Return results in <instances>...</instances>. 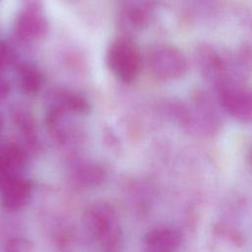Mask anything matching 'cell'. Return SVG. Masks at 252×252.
I'll list each match as a JSON object with an SVG mask.
<instances>
[{
    "label": "cell",
    "instance_id": "6da1fadb",
    "mask_svg": "<svg viewBox=\"0 0 252 252\" xmlns=\"http://www.w3.org/2000/svg\"><path fill=\"white\" fill-rule=\"evenodd\" d=\"M87 234L104 251H118L122 246V230L113 208L106 203L90 206L83 217Z\"/></svg>",
    "mask_w": 252,
    "mask_h": 252
},
{
    "label": "cell",
    "instance_id": "7a4b0ae2",
    "mask_svg": "<svg viewBox=\"0 0 252 252\" xmlns=\"http://www.w3.org/2000/svg\"><path fill=\"white\" fill-rule=\"evenodd\" d=\"M106 64L122 82L132 83L139 76L143 57L138 45L128 37L114 39L106 50Z\"/></svg>",
    "mask_w": 252,
    "mask_h": 252
},
{
    "label": "cell",
    "instance_id": "3957f363",
    "mask_svg": "<svg viewBox=\"0 0 252 252\" xmlns=\"http://www.w3.org/2000/svg\"><path fill=\"white\" fill-rule=\"evenodd\" d=\"M147 63L151 72L161 80H177L188 71L183 53L169 44H156L147 54Z\"/></svg>",
    "mask_w": 252,
    "mask_h": 252
},
{
    "label": "cell",
    "instance_id": "277c9868",
    "mask_svg": "<svg viewBox=\"0 0 252 252\" xmlns=\"http://www.w3.org/2000/svg\"><path fill=\"white\" fill-rule=\"evenodd\" d=\"M219 101L221 107L234 119L252 122V90L231 81L218 88Z\"/></svg>",
    "mask_w": 252,
    "mask_h": 252
},
{
    "label": "cell",
    "instance_id": "5b68a950",
    "mask_svg": "<svg viewBox=\"0 0 252 252\" xmlns=\"http://www.w3.org/2000/svg\"><path fill=\"white\" fill-rule=\"evenodd\" d=\"M49 31V24L39 1H30L18 14L15 22L17 35L27 41L44 38Z\"/></svg>",
    "mask_w": 252,
    "mask_h": 252
},
{
    "label": "cell",
    "instance_id": "8992f818",
    "mask_svg": "<svg viewBox=\"0 0 252 252\" xmlns=\"http://www.w3.org/2000/svg\"><path fill=\"white\" fill-rule=\"evenodd\" d=\"M90 110L89 101L80 94L72 91L57 90L49 95L45 123H53L66 113L84 114Z\"/></svg>",
    "mask_w": 252,
    "mask_h": 252
},
{
    "label": "cell",
    "instance_id": "52a82bcc",
    "mask_svg": "<svg viewBox=\"0 0 252 252\" xmlns=\"http://www.w3.org/2000/svg\"><path fill=\"white\" fill-rule=\"evenodd\" d=\"M32 191V182L21 176H18L7 182L0 188V206L8 212L19 211L30 201Z\"/></svg>",
    "mask_w": 252,
    "mask_h": 252
},
{
    "label": "cell",
    "instance_id": "ba28073f",
    "mask_svg": "<svg viewBox=\"0 0 252 252\" xmlns=\"http://www.w3.org/2000/svg\"><path fill=\"white\" fill-rule=\"evenodd\" d=\"M27 162L26 152L16 144H7L0 149V188L12 179L21 176Z\"/></svg>",
    "mask_w": 252,
    "mask_h": 252
},
{
    "label": "cell",
    "instance_id": "9c48e42d",
    "mask_svg": "<svg viewBox=\"0 0 252 252\" xmlns=\"http://www.w3.org/2000/svg\"><path fill=\"white\" fill-rule=\"evenodd\" d=\"M144 246L149 251L169 252L179 248L182 243L180 230L169 226H158L149 230L143 238Z\"/></svg>",
    "mask_w": 252,
    "mask_h": 252
},
{
    "label": "cell",
    "instance_id": "30bf717a",
    "mask_svg": "<svg viewBox=\"0 0 252 252\" xmlns=\"http://www.w3.org/2000/svg\"><path fill=\"white\" fill-rule=\"evenodd\" d=\"M17 80L19 88L28 94L37 93L43 84L41 72L35 66L26 63L17 66Z\"/></svg>",
    "mask_w": 252,
    "mask_h": 252
},
{
    "label": "cell",
    "instance_id": "8fae6325",
    "mask_svg": "<svg viewBox=\"0 0 252 252\" xmlns=\"http://www.w3.org/2000/svg\"><path fill=\"white\" fill-rule=\"evenodd\" d=\"M79 183L85 186H95L100 184L104 179V171L97 164H82L75 173Z\"/></svg>",
    "mask_w": 252,
    "mask_h": 252
},
{
    "label": "cell",
    "instance_id": "7c38bea8",
    "mask_svg": "<svg viewBox=\"0 0 252 252\" xmlns=\"http://www.w3.org/2000/svg\"><path fill=\"white\" fill-rule=\"evenodd\" d=\"M13 117L27 140L30 143H34V124L31 113L23 107H18L13 111Z\"/></svg>",
    "mask_w": 252,
    "mask_h": 252
},
{
    "label": "cell",
    "instance_id": "4fadbf2b",
    "mask_svg": "<svg viewBox=\"0 0 252 252\" xmlns=\"http://www.w3.org/2000/svg\"><path fill=\"white\" fill-rule=\"evenodd\" d=\"M32 249V243L26 238H12L5 246V250L15 252H28Z\"/></svg>",
    "mask_w": 252,
    "mask_h": 252
},
{
    "label": "cell",
    "instance_id": "5bb4252c",
    "mask_svg": "<svg viewBox=\"0 0 252 252\" xmlns=\"http://www.w3.org/2000/svg\"><path fill=\"white\" fill-rule=\"evenodd\" d=\"M14 60V54L10 46L4 42L0 41V68L3 70L8 65H10Z\"/></svg>",
    "mask_w": 252,
    "mask_h": 252
},
{
    "label": "cell",
    "instance_id": "9a60e30c",
    "mask_svg": "<svg viewBox=\"0 0 252 252\" xmlns=\"http://www.w3.org/2000/svg\"><path fill=\"white\" fill-rule=\"evenodd\" d=\"M10 91H11L10 84L6 80H4L2 77H0V100L7 97L8 94H10Z\"/></svg>",
    "mask_w": 252,
    "mask_h": 252
},
{
    "label": "cell",
    "instance_id": "2e32d148",
    "mask_svg": "<svg viewBox=\"0 0 252 252\" xmlns=\"http://www.w3.org/2000/svg\"><path fill=\"white\" fill-rule=\"evenodd\" d=\"M2 127H3V117H2V115L0 114V132H1V130H2Z\"/></svg>",
    "mask_w": 252,
    "mask_h": 252
},
{
    "label": "cell",
    "instance_id": "e0dca14e",
    "mask_svg": "<svg viewBox=\"0 0 252 252\" xmlns=\"http://www.w3.org/2000/svg\"><path fill=\"white\" fill-rule=\"evenodd\" d=\"M249 159H250V162H251V164H252V148H251V150H250V156H249Z\"/></svg>",
    "mask_w": 252,
    "mask_h": 252
}]
</instances>
